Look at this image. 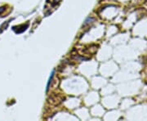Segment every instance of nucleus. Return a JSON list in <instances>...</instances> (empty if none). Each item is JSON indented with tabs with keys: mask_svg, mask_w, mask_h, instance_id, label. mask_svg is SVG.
I'll list each match as a JSON object with an SVG mask.
<instances>
[{
	"mask_svg": "<svg viewBox=\"0 0 147 121\" xmlns=\"http://www.w3.org/2000/svg\"><path fill=\"white\" fill-rule=\"evenodd\" d=\"M5 9H6L5 6H3V7H0V16L3 14V11H5Z\"/></svg>",
	"mask_w": 147,
	"mask_h": 121,
	"instance_id": "1",
	"label": "nucleus"
}]
</instances>
